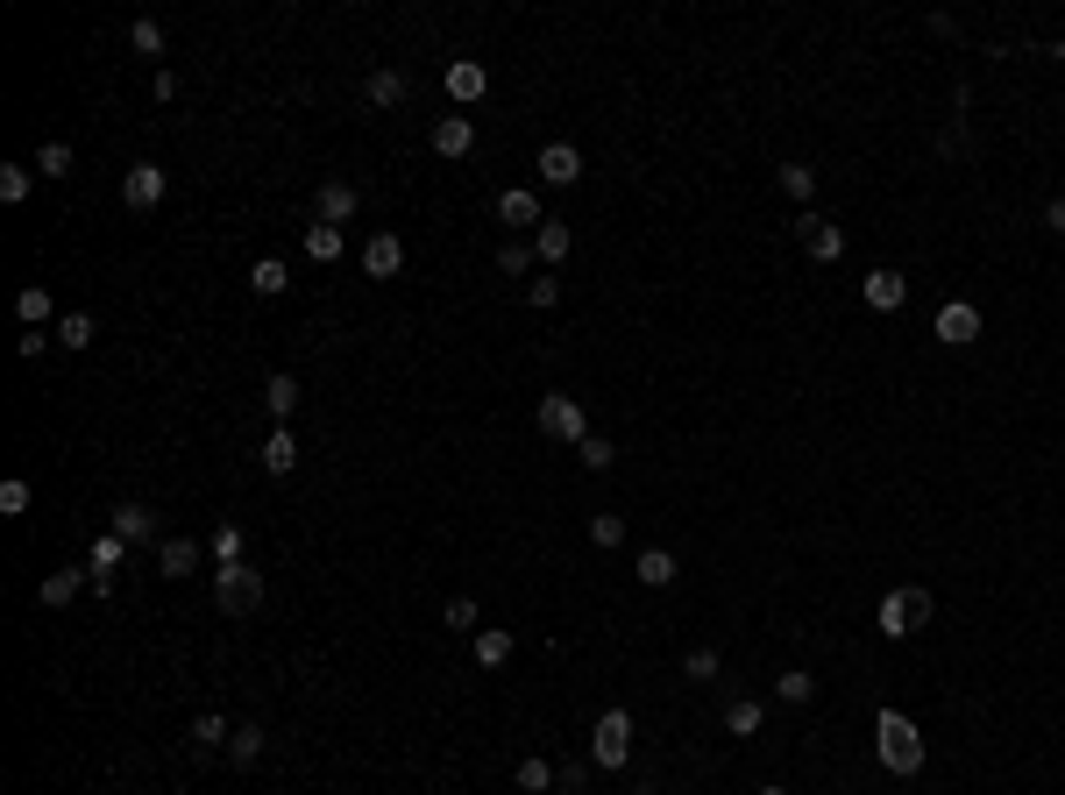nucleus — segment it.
Returning <instances> with one entry per match:
<instances>
[{
    "label": "nucleus",
    "instance_id": "nucleus-1",
    "mask_svg": "<svg viewBox=\"0 0 1065 795\" xmlns=\"http://www.w3.org/2000/svg\"><path fill=\"white\" fill-rule=\"evenodd\" d=\"M874 753H881V768H888V774H903V782H909V774L924 768V731L909 725L903 711H881L874 717Z\"/></svg>",
    "mask_w": 1065,
    "mask_h": 795
},
{
    "label": "nucleus",
    "instance_id": "nucleus-2",
    "mask_svg": "<svg viewBox=\"0 0 1065 795\" xmlns=\"http://www.w3.org/2000/svg\"><path fill=\"white\" fill-rule=\"evenodd\" d=\"M931 590H924V582H903V590H888L881 597V611H874V625L888 639H909V633H924V625H931Z\"/></svg>",
    "mask_w": 1065,
    "mask_h": 795
},
{
    "label": "nucleus",
    "instance_id": "nucleus-3",
    "mask_svg": "<svg viewBox=\"0 0 1065 795\" xmlns=\"http://www.w3.org/2000/svg\"><path fill=\"white\" fill-rule=\"evenodd\" d=\"M214 604L228 611V618H249V611L263 604V568H249V561L214 568Z\"/></svg>",
    "mask_w": 1065,
    "mask_h": 795
},
{
    "label": "nucleus",
    "instance_id": "nucleus-4",
    "mask_svg": "<svg viewBox=\"0 0 1065 795\" xmlns=\"http://www.w3.org/2000/svg\"><path fill=\"white\" fill-rule=\"evenodd\" d=\"M590 760H597V768H611V774L633 760V711H619V703H611V711L597 717V725H590Z\"/></svg>",
    "mask_w": 1065,
    "mask_h": 795
},
{
    "label": "nucleus",
    "instance_id": "nucleus-5",
    "mask_svg": "<svg viewBox=\"0 0 1065 795\" xmlns=\"http://www.w3.org/2000/svg\"><path fill=\"white\" fill-rule=\"evenodd\" d=\"M540 433H547V441H568V447H582V441H590V412H582V405L576 398H562V391H547V398H540Z\"/></svg>",
    "mask_w": 1065,
    "mask_h": 795
},
{
    "label": "nucleus",
    "instance_id": "nucleus-6",
    "mask_svg": "<svg viewBox=\"0 0 1065 795\" xmlns=\"http://www.w3.org/2000/svg\"><path fill=\"white\" fill-rule=\"evenodd\" d=\"M931 327H938V341H952V349H973V341H981V306H973V298H944Z\"/></svg>",
    "mask_w": 1065,
    "mask_h": 795
},
{
    "label": "nucleus",
    "instance_id": "nucleus-7",
    "mask_svg": "<svg viewBox=\"0 0 1065 795\" xmlns=\"http://www.w3.org/2000/svg\"><path fill=\"white\" fill-rule=\"evenodd\" d=\"M796 235H803L809 263H838V257H846V228H838V220H824V214H803Z\"/></svg>",
    "mask_w": 1065,
    "mask_h": 795
},
{
    "label": "nucleus",
    "instance_id": "nucleus-8",
    "mask_svg": "<svg viewBox=\"0 0 1065 795\" xmlns=\"http://www.w3.org/2000/svg\"><path fill=\"white\" fill-rule=\"evenodd\" d=\"M355 206H363V192H355L349 178H327V185L313 192V220H327V228H341V220H355Z\"/></svg>",
    "mask_w": 1065,
    "mask_h": 795
},
{
    "label": "nucleus",
    "instance_id": "nucleus-9",
    "mask_svg": "<svg viewBox=\"0 0 1065 795\" xmlns=\"http://www.w3.org/2000/svg\"><path fill=\"white\" fill-rule=\"evenodd\" d=\"M163 192H171V178H163L157 163H128V178H122V200L135 206V214H149V206H157Z\"/></svg>",
    "mask_w": 1065,
    "mask_h": 795
},
{
    "label": "nucleus",
    "instance_id": "nucleus-10",
    "mask_svg": "<svg viewBox=\"0 0 1065 795\" xmlns=\"http://www.w3.org/2000/svg\"><path fill=\"white\" fill-rule=\"evenodd\" d=\"M122 554H128V540L114 533V526L93 540V554H86V576H93V590H100V597L114 590V568H122Z\"/></svg>",
    "mask_w": 1065,
    "mask_h": 795
},
{
    "label": "nucleus",
    "instance_id": "nucleus-11",
    "mask_svg": "<svg viewBox=\"0 0 1065 795\" xmlns=\"http://www.w3.org/2000/svg\"><path fill=\"white\" fill-rule=\"evenodd\" d=\"M484 93H490V71L476 65V57H455V65H447V100H455V107H476Z\"/></svg>",
    "mask_w": 1065,
    "mask_h": 795
},
{
    "label": "nucleus",
    "instance_id": "nucleus-12",
    "mask_svg": "<svg viewBox=\"0 0 1065 795\" xmlns=\"http://www.w3.org/2000/svg\"><path fill=\"white\" fill-rule=\"evenodd\" d=\"M533 171L547 178V185H576V178H582V149H576V143H547Z\"/></svg>",
    "mask_w": 1065,
    "mask_h": 795
},
{
    "label": "nucleus",
    "instance_id": "nucleus-13",
    "mask_svg": "<svg viewBox=\"0 0 1065 795\" xmlns=\"http://www.w3.org/2000/svg\"><path fill=\"white\" fill-rule=\"evenodd\" d=\"M363 270H370V277H398V270H405V242H398L392 228H377L363 242Z\"/></svg>",
    "mask_w": 1065,
    "mask_h": 795
},
{
    "label": "nucleus",
    "instance_id": "nucleus-14",
    "mask_svg": "<svg viewBox=\"0 0 1065 795\" xmlns=\"http://www.w3.org/2000/svg\"><path fill=\"white\" fill-rule=\"evenodd\" d=\"M157 568H163V576H171V582H185V576H200V540H185V533H171V540H163V547H157Z\"/></svg>",
    "mask_w": 1065,
    "mask_h": 795
},
{
    "label": "nucleus",
    "instance_id": "nucleus-15",
    "mask_svg": "<svg viewBox=\"0 0 1065 795\" xmlns=\"http://www.w3.org/2000/svg\"><path fill=\"white\" fill-rule=\"evenodd\" d=\"M860 292H866V306H874V313H903V298H909V277H903V270H874V277L860 284Z\"/></svg>",
    "mask_w": 1065,
    "mask_h": 795
},
{
    "label": "nucleus",
    "instance_id": "nucleus-16",
    "mask_svg": "<svg viewBox=\"0 0 1065 795\" xmlns=\"http://www.w3.org/2000/svg\"><path fill=\"white\" fill-rule=\"evenodd\" d=\"M433 149H441V157H469V149H476V122H469V114H441V122H433Z\"/></svg>",
    "mask_w": 1065,
    "mask_h": 795
},
{
    "label": "nucleus",
    "instance_id": "nucleus-17",
    "mask_svg": "<svg viewBox=\"0 0 1065 795\" xmlns=\"http://www.w3.org/2000/svg\"><path fill=\"white\" fill-rule=\"evenodd\" d=\"M114 533H122L128 547H149V540H157V512H149V504H114Z\"/></svg>",
    "mask_w": 1065,
    "mask_h": 795
},
{
    "label": "nucleus",
    "instance_id": "nucleus-18",
    "mask_svg": "<svg viewBox=\"0 0 1065 795\" xmlns=\"http://www.w3.org/2000/svg\"><path fill=\"white\" fill-rule=\"evenodd\" d=\"M498 220H505V228H540V200H533L526 185L498 192Z\"/></svg>",
    "mask_w": 1065,
    "mask_h": 795
},
{
    "label": "nucleus",
    "instance_id": "nucleus-19",
    "mask_svg": "<svg viewBox=\"0 0 1065 795\" xmlns=\"http://www.w3.org/2000/svg\"><path fill=\"white\" fill-rule=\"evenodd\" d=\"M228 739H235V725H228V717H214V711H206V717H192V753H228Z\"/></svg>",
    "mask_w": 1065,
    "mask_h": 795
},
{
    "label": "nucleus",
    "instance_id": "nucleus-20",
    "mask_svg": "<svg viewBox=\"0 0 1065 795\" xmlns=\"http://www.w3.org/2000/svg\"><path fill=\"white\" fill-rule=\"evenodd\" d=\"M249 292H257V298H284V292H292V270H284L277 257H257V263H249Z\"/></svg>",
    "mask_w": 1065,
    "mask_h": 795
},
{
    "label": "nucleus",
    "instance_id": "nucleus-21",
    "mask_svg": "<svg viewBox=\"0 0 1065 795\" xmlns=\"http://www.w3.org/2000/svg\"><path fill=\"white\" fill-rule=\"evenodd\" d=\"M86 582H93L86 568H50V576H43V604H50V611H65L71 597L86 590Z\"/></svg>",
    "mask_w": 1065,
    "mask_h": 795
},
{
    "label": "nucleus",
    "instance_id": "nucleus-22",
    "mask_svg": "<svg viewBox=\"0 0 1065 795\" xmlns=\"http://www.w3.org/2000/svg\"><path fill=\"white\" fill-rule=\"evenodd\" d=\"M512 647H519V639L505 633V625H484V633H476V668H490V674H498L505 661H512Z\"/></svg>",
    "mask_w": 1065,
    "mask_h": 795
},
{
    "label": "nucleus",
    "instance_id": "nucleus-23",
    "mask_svg": "<svg viewBox=\"0 0 1065 795\" xmlns=\"http://www.w3.org/2000/svg\"><path fill=\"white\" fill-rule=\"evenodd\" d=\"M568 249H576V235H568V228H562V220H540V228H533V257H540V263H547V270H554V263H562V257H568Z\"/></svg>",
    "mask_w": 1065,
    "mask_h": 795
},
{
    "label": "nucleus",
    "instance_id": "nucleus-24",
    "mask_svg": "<svg viewBox=\"0 0 1065 795\" xmlns=\"http://www.w3.org/2000/svg\"><path fill=\"white\" fill-rule=\"evenodd\" d=\"M760 725H768V711H760V696H732V703H725V731H732V739H754Z\"/></svg>",
    "mask_w": 1065,
    "mask_h": 795
},
{
    "label": "nucleus",
    "instance_id": "nucleus-25",
    "mask_svg": "<svg viewBox=\"0 0 1065 795\" xmlns=\"http://www.w3.org/2000/svg\"><path fill=\"white\" fill-rule=\"evenodd\" d=\"M263 469H270V476H292V469H298V441H292V427H270V441H263Z\"/></svg>",
    "mask_w": 1065,
    "mask_h": 795
},
{
    "label": "nucleus",
    "instance_id": "nucleus-26",
    "mask_svg": "<svg viewBox=\"0 0 1065 795\" xmlns=\"http://www.w3.org/2000/svg\"><path fill=\"white\" fill-rule=\"evenodd\" d=\"M633 576L647 582V590H668V582L682 576V568H675V554H668V547H647V554H639V561H633Z\"/></svg>",
    "mask_w": 1065,
    "mask_h": 795
},
{
    "label": "nucleus",
    "instance_id": "nucleus-27",
    "mask_svg": "<svg viewBox=\"0 0 1065 795\" xmlns=\"http://www.w3.org/2000/svg\"><path fill=\"white\" fill-rule=\"evenodd\" d=\"M263 405H270V419H277V427L298 412V377H292V370H277V377L263 384Z\"/></svg>",
    "mask_w": 1065,
    "mask_h": 795
},
{
    "label": "nucleus",
    "instance_id": "nucleus-28",
    "mask_svg": "<svg viewBox=\"0 0 1065 795\" xmlns=\"http://www.w3.org/2000/svg\"><path fill=\"white\" fill-rule=\"evenodd\" d=\"M263 746H270V731H263V725H235L228 760H235V768H257V760H263Z\"/></svg>",
    "mask_w": 1065,
    "mask_h": 795
},
{
    "label": "nucleus",
    "instance_id": "nucleus-29",
    "mask_svg": "<svg viewBox=\"0 0 1065 795\" xmlns=\"http://www.w3.org/2000/svg\"><path fill=\"white\" fill-rule=\"evenodd\" d=\"M341 249H349V242H341V228H327V220H313V228H306V257L313 263H341Z\"/></svg>",
    "mask_w": 1065,
    "mask_h": 795
},
{
    "label": "nucleus",
    "instance_id": "nucleus-30",
    "mask_svg": "<svg viewBox=\"0 0 1065 795\" xmlns=\"http://www.w3.org/2000/svg\"><path fill=\"white\" fill-rule=\"evenodd\" d=\"M405 93H412V79H405V71H392V65L370 71V100H377V107H398Z\"/></svg>",
    "mask_w": 1065,
    "mask_h": 795
},
{
    "label": "nucleus",
    "instance_id": "nucleus-31",
    "mask_svg": "<svg viewBox=\"0 0 1065 795\" xmlns=\"http://www.w3.org/2000/svg\"><path fill=\"white\" fill-rule=\"evenodd\" d=\"M14 313H22V327H50V292H43V284H22V292H14Z\"/></svg>",
    "mask_w": 1065,
    "mask_h": 795
},
{
    "label": "nucleus",
    "instance_id": "nucleus-32",
    "mask_svg": "<svg viewBox=\"0 0 1065 795\" xmlns=\"http://www.w3.org/2000/svg\"><path fill=\"white\" fill-rule=\"evenodd\" d=\"M498 270H505V277H526V270H533V235H512V242H498Z\"/></svg>",
    "mask_w": 1065,
    "mask_h": 795
},
{
    "label": "nucleus",
    "instance_id": "nucleus-33",
    "mask_svg": "<svg viewBox=\"0 0 1065 795\" xmlns=\"http://www.w3.org/2000/svg\"><path fill=\"white\" fill-rule=\"evenodd\" d=\"M476 618H484V611H476V597H447V604H441V625H447V633H484Z\"/></svg>",
    "mask_w": 1065,
    "mask_h": 795
},
{
    "label": "nucleus",
    "instance_id": "nucleus-34",
    "mask_svg": "<svg viewBox=\"0 0 1065 795\" xmlns=\"http://www.w3.org/2000/svg\"><path fill=\"white\" fill-rule=\"evenodd\" d=\"M682 674H689V682H717V674H725V661H717V647H689V654H682Z\"/></svg>",
    "mask_w": 1065,
    "mask_h": 795
},
{
    "label": "nucleus",
    "instance_id": "nucleus-35",
    "mask_svg": "<svg viewBox=\"0 0 1065 795\" xmlns=\"http://www.w3.org/2000/svg\"><path fill=\"white\" fill-rule=\"evenodd\" d=\"M774 696H782V703H809V696H817V674H809V668H789L782 682H774Z\"/></svg>",
    "mask_w": 1065,
    "mask_h": 795
},
{
    "label": "nucleus",
    "instance_id": "nucleus-36",
    "mask_svg": "<svg viewBox=\"0 0 1065 795\" xmlns=\"http://www.w3.org/2000/svg\"><path fill=\"white\" fill-rule=\"evenodd\" d=\"M93 341V313H65L57 320V349H86Z\"/></svg>",
    "mask_w": 1065,
    "mask_h": 795
},
{
    "label": "nucleus",
    "instance_id": "nucleus-37",
    "mask_svg": "<svg viewBox=\"0 0 1065 795\" xmlns=\"http://www.w3.org/2000/svg\"><path fill=\"white\" fill-rule=\"evenodd\" d=\"M29 185H36V171H22V163H0V200H8V206H22Z\"/></svg>",
    "mask_w": 1065,
    "mask_h": 795
},
{
    "label": "nucleus",
    "instance_id": "nucleus-38",
    "mask_svg": "<svg viewBox=\"0 0 1065 795\" xmlns=\"http://www.w3.org/2000/svg\"><path fill=\"white\" fill-rule=\"evenodd\" d=\"M36 171L43 178H71V143H43L36 149Z\"/></svg>",
    "mask_w": 1065,
    "mask_h": 795
},
{
    "label": "nucleus",
    "instance_id": "nucleus-39",
    "mask_svg": "<svg viewBox=\"0 0 1065 795\" xmlns=\"http://www.w3.org/2000/svg\"><path fill=\"white\" fill-rule=\"evenodd\" d=\"M526 795H540V788H554V760H519V774H512Z\"/></svg>",
    "mask_w": 1065,
    "mask_h": 795
},
{
    "label": "nucleus",
    "instance_id": "nucleus-40",
    "mask_svg": "<svg viewBox=\"0 0 1065 795\" xmlns=\"http://www.w3.org/2000/svg\"><path fill=\"white\" fill-rule=\"evenodd\" d=\"M576 455H582V469H597V476H604V469H611V462H619V447H611V441H604V433H590V441H582V447H576Z\"/></svg>",
    "mask_w": 1065,
    "mask_h": 795
},
{
    "label": "nucleus",
    "instance_id": "nucleus-41",
    "mask_svg": "<svg viewBox=\"0 0 1065 795\" xmlns=\"http://www.w3.org/2000/svg\"><path fill=\"white\" fill-rule=\"evenodd\" d=\"M782 192L789 200H809V192H817V171H809V163H782Z\"/></svg>",
    "mask_w": 1065,
    "mask_h": 795
},
{
    "label": "nucleus",
    "instance_id": "nucleus-42",
    "mask_svg": "<svg viewBox=\"0 0 1065 795\" xmlns=\"http://www.w3.org/2000/svg\"><path fill=\"white\" fill-rule=\"evenodd\" d=\"M590 540H597V547H625V519L619 512H597L590 519Z\"/></svg>",
    "mask_w": 1065,
    "mask_h": 795
},
{
    "label": "nucleus",
    "instance_id": "nucleus-43",
    "mask_svg": "<svg viewBox=\"0 0 1065 795\" xmlns=\"http://www.w3.org/2000/svg\"><path fill=\"white\" fill-rule=\"evenodd\" d=\"M22 512H29V484L8 476V484H0V519H22Z\"/></svg>",
    "mask_w": 1065,
    "mask_h": 795
},
{
    "label": "nucleus",
    "instance_id": "nucleus-44",
    "mask_svg": "<svg viewBox=\"0 0 1065 795\" xmlns=\"http://www.w3.org/2000/svg\"><path fill=\"white\" fill-rule=\"evenodd\" d=\"M214 561H242V526H214Z\"/></svg>",
    "mask_w": 1065,
    "mask_h": 795
},
{
    "label": "nucleus",
    "instance_id": "nucleus-45",
    "mask_svg": "<svg viewBox=\"0 0 1065 795\" xmlns=\"http://www.w3.org/2000/svg\"><path fill=\"white\" fill-rule=\"evenodd\" d=\"M128 43H135L143 57H163V29H157V22H128Z\"/></svg>",
    "mask_w": 1065,
    "mask_h": 795
},
{
    "label": "nucleus",
    "instance_id": "nucleus-46",
    "mask_svg": "<svg viewBox=\"0 0 1065 795\" xmlns=\"http://www.w3.org/2000/svg\"><path fill=\"white\" fill-rule=\"evenodd\" d=\"M582 782H590V768H582V760H562V768H554V788L582 795Z\"/></svg>",
    "mask_w": 1065,
    "mask_h": 795
},
{
    "label": "nucleus",
    "instance_id": "nucleus-47",
    "mask_svg": "<svg viewBox=\"0 0 1065 795\" xmlns=\"http://www.w3.org/2000/svg\"><path fill=\"white\" fill-rule=\"evenodd\" d=\"M554 298H562V284H554V270H547V277H533V284H526V306H540V313H547Z\"/></svg>",
    "mask_w": 1065,
    "mask_h": 795
},
{
    "label": "nucleus",
    "instance_id": "nucleus-48",
    "mask_svg": "<svg viewBox=\"0 0 1065 795\" xmlns=\"http://www.w3.org/2000/svg\"><path fill=\"white\" fill-rule=\"evenodd\" d=\"M14 349H22V355H29V363H36V355H43V349H50V334H43V327H22V341H14Z\"/></svg>",
    "mask_w": 1065,
    "mask_h": 795
},
{
    "label": "nucleus",
    "instance_id": "nucleus-49",
    "mask_svg": "<svg viewBox=\"0 0 1065 795\" xmlns=\"http://www.w3.org/2000/svg\"><path fill=\"white\" fill-rule=\"evenodd\" d=\"M1044 220H1052V228L1065 235V192H1058V200H1052V206H1044Z\"/></svg>",
    "mask_w": 1065,
    "mask_h": 795
},
{
    "label": "nucleus",
    "instance_id": "nucleus-50",
    "mask_svg": "<svg viewBox=\"0 0 1065 795\" xmlns=\"http://www.w3.org/2000/svg\"><path fill=\"white\" fill-rule=\"evenodd\" d=\"M1052 57H1058V65H1065V43H1052Z\"/></svg>",
    "mask_w": 1065,
    "mask_h": 795
},
{
    "label": "nucleus",
    "instance_id": "nucleus-51",
    "mask_svg": "<svg viewBox=\"0 0 1065 795\" xmlns=\"http://www.w3.org/2000/svg\"><path fill=\"white\" fill-rule=\"evenodd\" d=\"M760 795H789V788H760Z\"/></svg>",
    "mask_w": 1065,
    "mask_h": 795
}]
</instances>
